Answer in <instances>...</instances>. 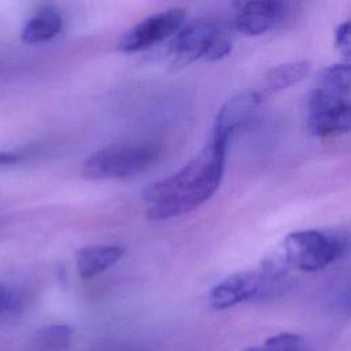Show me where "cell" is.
Segmentation results:
<instances>
[{
  "instance_id": "cell-19",
  "label": "cell",
  "mask_w": 351,
  "mask_h": 351,
  "mask_svg": "<svg viewBox=\"0 0 351 351\" xmlns=\"http://www.w3.org/2000/svg\"><path fill=\"white\" fill-rule=\"evenodd\" d=\"M22 159L21 154L16 152H0V166H10Z\"/></svg>"
},
{
  "instance_id": "cell-9",
  "label": "cell",
  "mask_w": 351,
  "mask_h": 351,
  "mask_svg": "<svg viewBox=\"0 0 351 351\" xmlns=\"http://www.w3.org/2000/svg\"><path fill=\"white\" fill-rule=\"evenodd\" d=\"M261 101V93L252 89L241 90L229 97L215 115L213 133L230 138V136L252 117Z\"/></svg>"
},
{
  "instance_id": "cell-16",
  "label": "cell",
  "mask_w": 351,
  "mask_h": 351,
  "mask_svg": "<svg viewBox=\"0 0 351 351\" xmlns=\"http://www.w3.org/2000/svg\"><path fill=\"white\" fill-rule=\"evenodd\" d=\"M230 51H232L230 43L226 38H222L218 36L208 45L203 59H206L208 62H215V60H219V59H223L225 56H228L230 53Z\"/></svg>"
},
{
  "instance_id": "cell-13",
  "label": "cell",
  "mask_w": 351,
  "mask_h": 351,
  "mask_svg": "<svg viewBox=\"0 0 351 351\" xmlns=\"http://www.w3.org/2000/svg\"><path fill=\"white\" fill-rule=\"evenodd\" d=\"M73 337V329L64 324H52L40 328L32 337V346L36 351H63L69 347Z\"/></svg>"
},
{
  "instance_id": "cell-14",
  "label": "cell",
  "mask_w": 351,
  "mask_h": 351,
  "mask_svg": "<svg viewBox=\"0 0 351 351\" xmlns=\"http://www.w3.org/2000/svg\"><path fill=\"white\" fill-rule=\"evenodd\" d=\"M319 88L343 96H350L351 69L348 63H337L325 67L318 75Z\"/></svg>"
},
{
  "instance_id": "cell-18",
  "label": "cell",
  "mask_w": 351,
  "mask_h": 351,
  "mask_svg": "<svg viewBox=\"0 0 351 351\" xmlns=\"http://www.w3.org/2000/svg\"><path fill=\"white\" fill-rule=\"evenodd\" d=\"M335 43L337 49L348 56L350 55V48H351V38H350V22L344 21L343 23L339 25L335 36Z\"/></svg>"
},
{
  "instance_id": "cell-15",
  "label": "cell",
  "mask_w": 351,
  "mask_h": 351,
  "mask_svg": "<svg viewBox=\"0 0 351 351\" xmlns=\"http://www.w3.org/2000/svg\"><path fill=\"white\" fill-rule=\"evenodd\" d=\"M302 339L296 333L281 332L269 337L262 346L248 347L243 351H302Z\"/></svg>"
},
{
  "instance_id": "cell-6",
  "label": "cell",
  "mask_w": 351,
  "mask_h": 351,
  "mask_svg": "<svg viewBox=\"0 0 351 351\" xmlns=\"http://www.w3.org/2000/svg\"><path fill=\"white\" fill-rule=\"evenodd\" d=\"M270 287L265 270L240 271L219 281L208 295V303L215 310H225L250 300Z\"/></svg>"
},
{
  "instance_id": "cell-11",
  "label": "cell",
  "mask_w": 351,
  "mask_h": 351,
  "mask_svg": "<svg viewBox=\"0 0 351 351\" xmlns=\"http://www.w3.org/2000/svg\"><path fill=\"white\" fill-rule=\"evenodd\" d=\"M62 29V16L53 8L38 11L25 25L21 40L25 44H38L53 38Z\"/></svg>"
},
{
  "instance_id": "cell-3",
  "label": "cell",
  "mask_w": 351,
  "mask_h": 351,
  "mask_svg": "<svg viewBox=\"0 0 351 351\" xmlns=\"http://www.w3.org/2000/svg\"><path fill=\"white\" fill-rule=\"evenodd\" d=\"M341 241L321 230L289 233L282 243V259L302 271H317L330 265L341 254Z\"/></svg>"
},
{
  "instance_id": "cell-17",
  "label": "cell",
  "mask_w": 351,
  "mask_h": 351,
  "mask_svg": "<svg viewBox=\"0 0 351 351\" xmlns=\"http://www.w3.org/2000/svg\"><path fill=\"white\" fill-rule=\"evenodd\" d=\"M19 296L16 292L3 284H0V314L16 310L19 306Z\"/></svg>"
},
{
  "instance_id": "cell-20",
  "label": "cell",
  "mask_w": 351,
  "mask_h": 351,
  "mask_svg": "<svg viewBox=\"0 0 351 351\" xmlns=\"http://www.w3.org/2000/svg\"><path fill=\"white\" fill-rule=\"evenodd\" d=\"M89 351H136L132 347L123 346V344H103V346H97Z\"/></svg>"
},
{
  "instance_id": "cell-7",
  "label": "cell",
  "mask_w": 351,
  "mask_h": 351,
  "mask_svg": "<svg viewBox=\"0 0 351 351\" xmlns=\"http://www.w3.org/2000/svg\"><path fill=\"white\" fill-rule=\"evenodd\" d=\"M218 36L217 25L208 21H196L178 29L170 47L171 71H178L203 58L208 45Z\"/></svg>"
},
{
  "instance_id": "cell-12",
  "label": "cell",
  "mask_w": 351,
  "mask_h": 351,
  "mask_svg": "<svg viewBox=\"0 0 351 351\" xmlns=\"http://www.w3.org/2000/svg\"><path fill=\"white\" fill-rule=\"evenodd\" d=\"M311 70L310 60H293L271 67L265 75L266 89L280 92L303 81Z\"/></svg>"
},
{
  "instance_id": "cell-4",
  "label": "cell",
  "mask_w": 351,
  "mask_h": 351,
  "mask_svg": "<svg viewBox=\"0 0 351 351\" xmlns=\"http://www.w3.org/2000/svg\"><path fill=\"white\" fill-rule=\"evenodd\" d=\"M350 96L314 89L307 97V126L314 136L333 137L350 130Z\"/></svg>"
},
{
  "instance_id": "cell-1",
  "label": "cell",
  "mask_w": 351,
  "mask_h": 351,
  "mask_svg": "<svg viewBox=\"0 0 351 351\" xmlns=\"http://www.w3.org/2000/svg\"><path fill=\"white\" fill-rule=\"evenodd\" d=\"M229 138L211 133L200 152L174 174L149 184L144 192L147 218L169 219L188 214L218 189L225 167Z\"/></svg>"
},
{
  "instance_id": "cell-5",
  "label": "cell",
  "mask_w": 351,
  "mask_h": 351,
  "mask_svg": "<svg viewBox=\"0 0 351 351\" xmlns=\"http://www.w3.org/2000/svg\"><path fill=\"white\" fill-rule=\"evenodd\" d=\"M185 21L182 8H171L151 15L130 27L118 41L121 52H137L148 48L181 29Z\"/></svg>"
},
{
  "instance_id": "cell-2",
  "label": "cell",
  "mask_w": 351,
  "mask_h": 351,
  "mask_svg": "<svg viewBox=\"0 0 351 351\" xmlns=\"http://www.w3.org/2000/svg\"><path fill=\"white\" fill-rule=\"evenodd\" d=\"M154 143H117L97 149L82 165V177L90 181L126 180L149 169L159 156Z\"/></svg>"
},
{
  "instance_id": "cell-10",
  "label": "cell",
  "mask_w": 351,
  "mask_h": 351,
  "mask_svg": "<svg viewBox=\"0 0 351 351\" xmlns=\"http://www.w3.org/2000/svg\"><path fill=\"white\" fill-rule=\"evenodd\" d=\"M125 247L117 244L84 247L75 254L77 271L81 278L89 280L114 266L125 255Z\"/></svg>"
},
{
  "instance_id": "cell-8",
  "label": "cell",
  "mask_w": 351,
  "mask_h": 351,
  "mask_svg": "<svg viewBox=\"0 0 351 351\" xmlns=\"http://www.w3.org/2000/svg\"><path fill=\"white\" fill-rule=\"evenodd\" d=\"M284 14L282 0H244L239 4L234 27L245 36H261L281 21Z\"/></svg>"
}]
</instances>
